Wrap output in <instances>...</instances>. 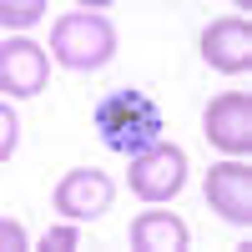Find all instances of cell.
<instances>
[{"label":"cell","instance_id":"obj_1","mask_svg":"<svg viewBox=\"0 0 252 252\" xmlns=\"http://www.w3.org/2000/svg\"><path fill=\"white\" fill-rule=\"evenodd\" d=\"M96 126H101V141L121 157H141L146 146L161 141V106L146 91H111L106 101L96 106Z\"/></svg>","mask_w":252,"mask_h":252},{"label":"cell","instance_id":"obj_13","mask_svg":"<svg viewBox=\"0 0 252 252\" xmlns=\"http://www.w3.org/2000/svg\"><path fill=\"white\" fill-rule=\"evenodd\" d=\"M76 247V232L71 227H56V232H46V252H71Z\"/></svg>","mask_w":252,"mask_h":252},{"label":"cell","instance_id":"obj_2","mask_svg":"<svg viewBox=\"0 0 252 252\" xmlns=\"http://www.w3.org/2000/svg\"><path fill=\"white\" fill-rule=\"evenodd\" d=\"M51 51H56L61 66H71V71H96V66H106V61H111V51H116V31H111L101 15L76 10V15H66V20H56Z\"/></svg>","mask_w":252,"mask_h":252},{"label":"cell","instance_id":"obj_4","mask_svg":"<svg viewBox=\"0 0 252 252\" xmlns=\"http://www.w3.org/2000/svg\"><path fill=\"white\" fill-rule=\"evenodd\" d=\"M111 177L106 172H91V166H81V172H66L56 187V207L66 212L71 222H86V217H101L111 207Z\"/></svg>","mask_w":252,"mask_h":252},{"label":"cell","instance_id":"obj_5","mask_svg":"<svg viewBox=\"0 0 252 252\" xmlns=\"http://www.w3.org/2000/svg\"><path fill=\"white\" fill-rule=\"evenodd\" d=\"M207 202L217 207L227 222H252V166L242 161H222L207 172Z\"/></svg>","mask_w":252,"mask_h":252},{"label":"cell","instance_id":"obj_8","mask_svg":"<svg viewBox=\"0 0 252 252\" xmlns=\"http://www.w3.org/2000/svg\"><path fill=\"white\" fill-rule=\"evenodd\" d=\"M202 56L217 71H242L252 61V26L247 20H217L202 31Z\"/></svg>","mask_w":252,"mask_h":252},{"label":"cell","instance_id":"obj_6","mask_svg":"<svg viewBox=\"0 0 252 252\" xmlns=\"http://www.w3.org/2000/svg\"><path fill=\"white\" fill-rule=\"evenodd\" d=\"M0 86L10 96H35L46 86V51L26 35H10L0 46Z\"/></svg>","mask_w":252,"mask_h":252},{"label":"cell","instance_id":"obj_11","mask_svg":"<svg viewBox=\"0 0 252 252\" xmlns=\"http://www.w3.org/2000/svg\"><path fill=\"white\" fill-rule=\"evenodd\" d=\"M15 111H5V106H0V157H10V146H15Z\"/></svg>","mask_w":252,"mask_h":252},{"label":"cell","instance_id":"obj_10","mask_svg":"<svg viewBox=\"0 0 252 252\" xmlns=\"http://www.w3.org/2000/svg\"><path fill=\"white\" fill-rule=\"evenodd\" d=\"M35 15H40L35 0H10V5H0V20H5V26H31Z\"/></svg>","mask_w":252,"mask_h":252},{"label":"cell","instance_id":"obj_7","mask_svg":"<svg viewBox=\"0 0 252 252\" xmlns=\"http://www.w3.org/2000/svg\"><path fill=\"white\" fill-rule=\"evenodd\" d=\"M207 141H217L222 152H247L252 146V101L242 91L217 96L207 106Z\"/></svg>","mask_w":252,"mask_h":252},{"label":"cell","instance_id":"obj_9","mask_svg":"<svg viewBox=\"0 0 252 252\" xmlns=\"http://www.w3.org/2000/svg\"><path fill=\"white\" fill-rule=\"evenodd\" d=\"M131 247L136 252H182L187 247V227L166 212H146L136 227H131Z\"/></svg>","mask_w":252,"mask_h":252},{"label":"cell","instance_id":"obj_12","mask_svg":"<svg viewBox=\"0 0 252 252\" xmlns=\"http://www.w3.org/2000/svg\"><path fill=\"white\" fill-rule=\"evenodd\" d=\"M0 247H5V252H20V247H26V232H20V222H0Z\"/></svg>","mask_w":252,"mask_h":252},{"label":"cell","instance_id":"obj_3","mask_svg":"<svg viewBox=\"0 0 252 252\" xmlns=\"http://www.w3.org/2000/svg\"><path fill=\"white\" fill-rule=\"evenodd\" d=\"M187 182V157L177 146H146L141 157H131V192L141 202H172Z\"/></svg>","mask_w":252,"mask_h":252}]
</instances>
